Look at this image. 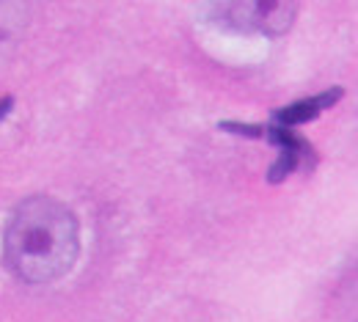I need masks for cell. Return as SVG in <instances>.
Wrapping results in <instances>:
<instances>
[{
    "instance_id": "1",
    "label": "cell",
    "mask_w": 358,
    "mask_h": 322,
    "mask_svg": "<svg viewBox=\"0 0 358 322\" xmlns=\"http://www.w3.org/2000/svg\"><path fill=\"white\" fill-rule=\"evenodd\" d=\"M80 229L72 210L50 196L25 198L8 218L3 234L6 268L28 284L66 276L80 251Z\"/></svg>"
},
{
    "instance_id": "2",
    "label": "cell",
    "mask_w": 358,
    "mask_h": 322,
    "mask_svg": "<svg viewBox=\"0 0 358 322\" xmlns=\"http://www.w3.org/2000/svg\"><path fill=\"white\" fill-rule=\"evenodd\" d=\"M210 20L231 28V31H262L265 36H281L295 22L298 8L292 3H268V0H251V3H210L207 6Z\"/></svg>"
},
{
    "instance_id": "3",
    "label": "cell",
    "mask_w": 358,
    "mask_h": 322,
    "mask_svg": "<svg viewBox=\"0 0 358 322\" xmlns=\"http://www.w3.org/2000/svg\"><path fill=\"white\" fill-rule=\"evenodd\" d=\"M342 94H345L342 89H328V92H322L320 96L292 102V105H287V108H281V110L273 113V124L287 127V130H292V127H298V124H306V122L317 119L325 108L336 105V102L342 99Z\"/></svg>"
},
{
    "instance_id": "4",
    "label": "cell",
    "mask_w": 358,
    "mask_h": 322,
    "mask_svg": "<svg viewBox=\"0 0 358 322\" xmlns=\"http://www.w3.org/2000/svg\"><path fill=\"white\" fill-rule=\"evenodd\" d=\"M224 133L231 136H243V138H265V127L262 124H243V122H221L218 124Z\"/></svg>"
},
{
    "instance_id": "5",
    "label": "cell",
    "mask_w": 358,
    "mask_h": 322,
    "mask_svg": "<svg viewBox=\"0 0 358 322\" xmlns=\"http://www.w3.org/2000/svg\"><path fill=\"white\" fill-rule=\"evenodd\" d=\"M11 108H14V96H3V99H0V122L11 113Z\"/></svg>"
}]
</instances>
